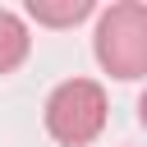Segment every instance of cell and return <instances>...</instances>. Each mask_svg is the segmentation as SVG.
<instances>
[{
    "instance_id": "277c9868",
    "label": "cell",
    "mask_w": 147,
    "mask_h": 147,
    "mask_svg": "<svg viewBox=\"0 0 147 147\" xmlns=\"http://www.w3.org/2000/svg\"><path fill=\"white\" fill-rule=\"evenodd\" d=\"M92 0H28V18L37 28H74L92 14Z\"/></svg>"
},
{
    "instance_id": "3957f363",
    "label": "cell",
    "mask_w": 147,
    "mask_h": 147,
    "mask_svg": "<svg viewBox=\"0 0 147 147\" xmlns=\"http://www.w3.org/2000/svg\"><path fill=\"white\" fill-rule=\"evenodd\" d=\"M28 55H32L28 18H23L18 9H5V5H0V74H14Z\"/></svg>"
},
{
    "instance_id": "6da1fadb",
    "label": "cell",
    "mask_w": 147,
    "mask_h": 147,
    "mask_svg": "<svg viewBox=\"0 0 147 147\" xmlns=\"http://www.w3.org/2000/svg\"><path fill=\"white\" fill-rule=\"evenodd\" d=\"M92 55L110 78L138 83L147 74V5L119 0V5L101 9L96 37H92Z\"/></svg>"
},
{
    "instance_id": "7a4b0ae2",
    "label": "cell",
    "mask_w": 147,
    "mask_h": 147,
    "mask_svg": "<svg viewBox=\"0 0 147 147\" xmlns=\"http://www.w3.org/2000/svg\"><path fill=\"white\" fill-rule=\"evenodd\" d=\"M41 119L60 147H87L101 138V129L110 119V96L96 78H64L60 87H51Z\"/></svg>"
}]
</instances>
